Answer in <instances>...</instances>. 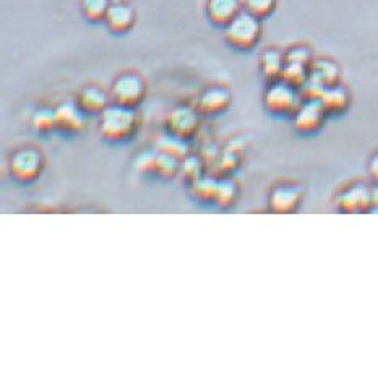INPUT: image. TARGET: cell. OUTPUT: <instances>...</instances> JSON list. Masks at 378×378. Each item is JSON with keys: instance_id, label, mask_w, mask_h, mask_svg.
Returning <instances> with one entry per match:
<instances>
[{"instance_id": "1", "label": "cell", "mask_w": 378, "mask_h": 378, "mask_svg": "<svg viewBox=\"0 0 378 378\" xmlns=\"http://www.w3.org/2000/svg\"><path fill=\"white\" fill-rule=\"evenodd\" d=\"M137 125V117L133 107H125L120 104L107 106L101 112V133L104 138L120 142L129 138Z\"/></svg>"}, {"instance_id": "2", "label": "cell", "mask_w": 378, "mask_h": 378, "mask_svg": "<svg viewBox=\"0 0 378 378\" xmlns=\"http://www.w3.org/2000/svg\"><path fill=\"white\" fill-rule=\"evenodd\" d=\"M261 36L260 19L248 11H241L239 15L226 26V41L236 49H252Z\"/></svg>"}, {"instance_id": "3", "label": "cell", "mask_w": 378, "mask_h": 378, "mask_svg": "<svg viewBox=\"0 0 378 378\" xmlns=\"http://www.w3.org/2000/svg\"><path fill=\"white\" fill-rule=\"evenodd\" d=\"M145 83L135 73H125L114 81L112 100L125 107H135L145 98Z\"/></svg>"}, {"instance_id": "4", "label": "cell", "mask_w": 378, "mask_h": 378, "mask_svg": "<svg viewBox=\"0 0 378 378\" xmlns=\"http://www.w3.org/2000/svg\"><path fill=\"white\" fill-rule=\"evenodd\" d=\"M265 104L273 112H289L299 107V95L286 81H275L266 91Z\"/></svg>"}, {"instance_id": "5", "label": "cell", "mask_w": 378, "mask_h": 378, "mask_svg": "<svg viewBox=\"0 0 378 378\" xmlns=\"http://www.w3.org/2000/svg\"><path fill=\"white\" fill-rule=\"evenodd\" d=\"M10 167L11 174L21 182H31L39 176L41 167H43V159H41L38 151L23 149L14 156Z\"/></svg>"}, {"instance_id": "6", "label": "cell", "mask_w": 378, "mask_h": 378, "mask_svg": "<svg viewBox=\"0 0 378 378\" xmlns=\"http://www.w3.org/2000/svg\"><path fill=\"white\" fill-rule=\"evenodd\" d=\"M167 129L177 138H189L195 135L196 129H199V117L196 112L190 107H177L167 117Z\"/></svg>"}, {"instance_id": "7", "label": "cell", "mask_w": 378, "mask_h": 378, "mask_svg": "<svg viewBox=\"0 0 378 378\" xmlns=\"http://www.w3.org/2000/svg\"><path fill=\"white\" fill-rule=\"evenodd\" d=\"M242 0H208L206 15L214 25L228 26L241 14Z\"/></svg>"}, {"instance_id": "8", "label": "cell", "mask_w": 378, "mask_h": 378, "mask_svg": "<svg viewBox=\"0 0 378 378\" xmlns=\"http://www.w3.org/2000/svg\"><path fill=\"white\" fill-rule=\"evenodd\" d=\"M106 23L110 31L114 33H125L135 23V10L129 4H110L106 15Z\"/></svg>"}, {"instance_id": "9", "label": "cell", "mask_w": 378, "mask_h": 378, "mask_svg": "<svg viewBox=\"0 0 378 378\" xmlns=\"http://www.w3.org/2000/svg\"><path fill=\"white\" fill-rule=\"evenodd\" d=\"M229 104H231L229 91L214 86V88H208L200 96L199 110L201 114H218L223 112L224 109H228Z\"/></svg>"}, {"instance_id": "10", "label": "cell", "mask_w": 378, "mask_h": 378, "mask_svg": "<svg viewBox=\"0 0 378 378\" xmlns=\"http://www.w3.org/2000/svg\"><path fill=\"white\" fill-rule=\"evenodd\" d=\"M323 104L320 100H310L305 103L304 106H300L298 110V127L300 130H312L320 125V122L323 119Z\"/></svg>"}, {"instance_id": "11", "label": "cell", "mask_w": 378, "mask_h": 378, "mask_svg": "<svg viewBox=\"0 0 378 378\" xmlns=\"http://www.w3.org/2000/svg\"><path fill=\"white\" fill-rule=\"evenodd\" d=\"M338 77H340V70L336 67V63L327 59L317 61L309 70V80L315 81V83L323 86V88L336 85Z\"/></svg>"}, {"instance_id": "12", "label": "cell", "mask_w": 378, "mask_h": 378, "mask_svg": "<svg viewBox=\"0 0 378 378\" xmlns=\"http://www.w3.org/2000/svg\"><path fill=\"white\" fill-rule=\"evenodd\" d=\"M56 122L57 127L65 132H78L83 127V115H81L80 106L75 104H62L56 110Z\"/></svg>"}, {"instance_id": "13", "label": "cell", "mask_w": 378, "mask_h": 378, "mask_svg": "<svg viewBox=\"0 0 378 378\" xmlns=\"http://www.w3.org/2000/svg\"><path fill=\"white\" fill-rule=\"evenodd\" d=\"M78 106L81 110L90 114L103 112L107 107V96L100 88L88 86L78 95Z\"/></svg>"}, {"instance_id": "14", "label": "cell", "mask_w": 378, "mask_h": 378, "mask_svg": "<svg viewBox=\"0 0 378 378\" xmlns=\"http://www.w3.org/2000/svg\"><path fill=\"white\" fill-rule=\"evenodd\" d=\"M284 65H286V57L278 51H266L261 56V72L268 80L275 81L281 77Z\"/></svg>"}, {"instance_id": "15", "label": "cell", "mask_w": 378, "mask_h": 378, "mask_svg": "<svg viewBox=\"0 0 378 378\" xmlns=\"http://www.w3.org/2000/svg\"><path fill=\"white\" fill-rule=\"evenodd\" d=\"M318 100L322 101L325 109L342 110L347 106L349 98H347V93L345 88H341V86L338 85H333V86H327V88H323Z\"/></svg>"}, {"instance_id": "16", "label": "cell", "mask_w": 378, "mask_h": 378, "mask_svg": "<svg viewBox=\"0 0 378 378\" xmlns=\"http://www.w3.org/2000/svg\"><path fill=\"white\" fill-rule=\"evenodd\" d=\"M281 78L283 81H286V83L295 88V86H302L307 83V80H309V70H307V65L286 62Z\"/></svg>"}, {"instance_id": "17", "label": "cell", "mask_w": 378, "mask_h": 378, "mask_svg": "<svg viewBox=\"0 0 378 378\" xmlns=\"http://www.w3.org/2000/svg\"><path fill=\"white\" fill-rule=\"evenodd\" d=\"M109 7V0H83V4H81L83 15L90 21H101L106 19Z\"/></svg>"}, {"instance_id": "18", "label": "cell", "mask_w": 378, "mask_h": 378, "mask_svg": "<svg viewBox=\"0 0 378 378\" xmlns=\"http://www.w3.org/2000/svg\"><path fill=\"white\" fill-rule=\"evenodd\" d=\"M242 7L248 14L263 19V16H268L275 10L276 0H242Z\"/></svg>"}, {"instance_id": "19", "label": "cell", "mask_w": 378, "mask_h": 378, "mask_svg": "<svg viewBox=\"0 0 378 378\" xmlns=\"http://www.w3.org/2000/svg\"><path fill=\"white\" fill-rule=\"evenodd\" d=\"M158 148L162 151V153L167 154V156H172V158L176 159H182L185 153V147L182 143H180V138L177 137H164L161 138L158 142Z\"/></svg>"}, {"instance_id": "20", "label": "cell", "mask_w": 378, "mask_h": 378, "mask_svg": "<svg viewBox=\"0 0 378 378\" xmlns=\"http://www.w3.org/2000/svg\"><path fill=\"white\" fill-rule=\"evenodd\" d=\"M34 129L39 130V132H49L57 127V122H56V110L52 112L49 109H41L38 110L36 114H34Z\"/></svg>"}, {"instance_id": "21", "label": "cell", "mask_w": 378, "mask_h": 378, "mask_svg": "<svg viewBox=\"0 0 378 378\" xmlns=\"http://www.w3.org/2000/svg\"><path fill=\"white\" fill-rule=\"evenodd\" d=\"M219 184L213 182L211 179H201L199 182H195L194 191L195 195H199L200 199H216Z\"/></svg>"}, {"instance_id": "22", "label": "cell", "mask_w": 378, "mask_h": 378, "mask_svg": "<svg viewBox=\"0 0 378 378\" xmlns=\"http://www.w3.org/2000/svg\"><path fill=\"white\" fill-rule=\"evenodd\" d=\"M284 57H286V62L300 63V65H307V63L310 62V52L305 48H293L290 51H288V54Z\"/></svg>"}, {"instance_id": "23", "label": "cell", "mask_w": 378, "mask_h": 378, "mask_svg": "<svg viewBox=\"0 0 378 378\" xmlns=\"http://www.w3.org/2000/svg\"><path fill=\"white\" fill-rule=\"evenodd\" d=\"M216 199L219 203H223V205H229V203H232V200H234V185L231 182L219 184Z\"/></svg>"}]
</instances>
